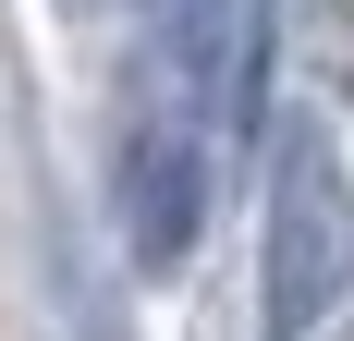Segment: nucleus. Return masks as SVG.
Instances as JSON below:
<instances>
[{
	"label": "nucleus",
	"mask_w": 354,
	"mask_h": 341,
	"mask_svg": "<svg viewBox=\"0 0 354 341\" xmlns=\"http://www.w3.org/2000/svg\"><path fill=\"white\" fill-rule=\"evenodd\" d=\"M354 280V183H342V146L318 122H281L269 146V256H257V329L269 341H306L330 317V293Z\"/></svg>",
	"instance_id": "nucleus-1"
},
{
	"label": "nucleus",
	"mask_w": 354,
	"mask_h": 341,
	"mask_svg": "<svg viewBox=\"0 0 354 341\" xmlns=\"http://www.w3.org/2000/svg\"><path fill=\"white\" fill-rule=\"evenodd\" d=\"M208 207V25H183V49L135 86V122H122V232L135 256H183Z\"/></svg>",
	"instance_id": "nucleus-2"
}]
</instances>
